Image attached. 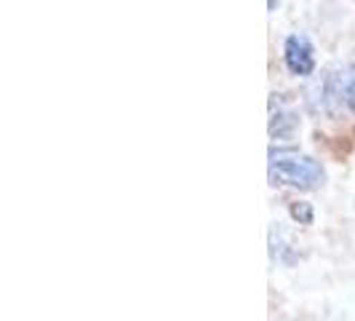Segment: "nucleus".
I'll return each instance as SVG.
<instances>
[{
  "label": "nucleus",
  "instance_id": "obj_5",
  "mask_svg": "<svg viewBox=\"0 0 355 321\" xmlns=\"http://www.w3.org/2000/svg\"><path fill=\"white\" fill-rule=\"evenodd\" d=\"M291 217L302 225H310L313 222V206L304 204V201H297V204H291Z\"/></svg>",
  "mask_w": 355,
  "mask_h": 321
},
{
  "label": "nucleus",
  "instance_id": "obj_1",
  "mask_svg": "<svg viewBox=\"0 0 355 321\" xmlns=\"http://www.w3.org/2000/svg\"><path fill=\"white\" fill-rule=\"evenodd\" d=\"M270 182L275 188H294V190H318L326 182V172L320 160L304 156L294 147H272L270 150Z\"/></svg>",
  "mask_w": 355,
  "mask_h": 321
},
{
  "label": "nucleus",
  "instance_id": "obj_2",
  "mask_svg": "<svg viewBox=\"0 0 355 321\" xmlns=\"http://www.w3.org/2000/svg\"><path fill=\"white\" fill-rule=\"evenodd\" d=\"M315 102L329 115L355 113V65H345L339 70L329 72L315 86Z\"/></svg>",
  "mask_w": 355,
  "mask_h": 321
},
{
  "label": "nucleus",
  "instance_id": "obj_4",
  "mask_svg": "<svg viewBox=\"0 0 355 321\" xmlns=\"http://www.w3.org/2000/svg\"><path fill=\"white\" fill-rule=\"evenodd\" d=\"M297 129H300V118L291 110H286V107H278V113L270 110V137L275 142H281V140L291 142V137H294Z\"/></svg>",
  "mask_w": 355,
  "mask_h": 321
},
{
  "label": "nucleus",
  "instance_id": "obj_3",
  "mask_svg": "<svg viewBox=\"0 0 355 321\" xmlns=\"http://www.w3.org/2000/svg\"><path fill=\"white\" fill-rule=\"evenodd\" d=\"M284 62L288 72L300 75V78H307L310 72L315 70V49L310 43L307 35H288L284 43Z\"/></svg>",
  "mask_w": 355,
  "mask_h": 321
}]
</instances>
